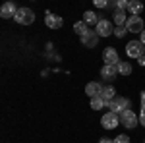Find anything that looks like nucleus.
Segmentation results:
<instances>
[{
    "instance_id": "f257e3e1",
    "label": "nucleus",
    "mask_w": 145,
    "mask_h": 143,
    "mask_svg": "<svg viewBox=\"0 0 145 143\" xmlns=\"http://www.w3.org/2000/svg\"><path fill=\"white\" fill-rule=\"evenodd\" d=\"M14 20H16V23H20V25H31L35 22V14L29 8H20Z\"/></svg>"
},
{
    "instance_id": "f03ea898",
    "label": "nucleus",
    "mask_w": 145,
    "mask_h": 143,
    "mask_svg": "<svg viewBox=\"0 0 145 143\" xmlns=\"http://www.w3.org/2000/svg\"><path fill=\"white\" fill-rule=\"evenodd\" d=\"M126 29H128V33H143L145 27H143V20L139 18V16H130L128 18V22H126Z\"/></svg>"
},
{
    "instance_id": "7ed1b4c3",
    "label": "nucleus",
    "mask_w": 145,
    "mask_h": 143,
    "mask_svg": "<svg viewBox=\"0 0 145 143\" xmlns=\"http://www.w3.org/2000/svg\"><path fill=\"white\" fill-rule=\"evenodd\" d=\"M106 106H108V108H110V112H114V114H122L124 110L130 108V101L126 99V97H116V99L110 101Z\"/></svg>"
},
{
    "instance_id": "20e7f679",
    "label": "nucleus",
    "mask_w": 145,
    "mask_h": 143,
    "mask_svg": "<svg viewBox=\"0 0 145 143\" xmlns=\"http://www.w3.org/2000/svg\"><path fill=\"white\" fill-rule=\"evenodd\" d=\"M126 52L132 58H141L145 54V44L141 41H130V43L126 44Z\"/></svg>"
},
{
    "instance_id": "39448f33",
    "label": "nucleus",
    "mask_w": 145,
    "mask_h": 143,
    "mask_svg": "<svg viewBox=\"0 0 145 143\" xmlns=\"http://www.w3.org/2000/svg\"><path fill=\"white\" fill-rule=\"evenodd\" d=\"M120 124L126 126V128H135V126L139 124V118L135 116V112H132V110L128 108L120 114Z\"/></svg>"
},
{
    "instance_id": "423d86ee",
    "label": "nucleus",
    "mask_w": 145,
    "mask_h": 143,
    "mask_svg": "<svg viewBox=\"0 0 145 143\" xmlns=\"http://www.w3.org/2000/svg\"><path fill=\"white\" fill-rule=\"evenodd\" d=\"M101 124H103L105 130H114V128L120 124V118H118V114H114V112H105V116L101 118Z\"/></svg>"
},
{
    "instance_id": "0eeeda50",
    "label": "nucleus",
    "mask_w": 145,
    "mask_h": 143,
    "mask_svg": "<svg viewBox=\"0 0 145 143\" xmlns=\"http://www.w3.org/2000/svg\"><path fill=\"white\" fill-rule=\"evenodd\" d=\"M103 60H105V64H110V66H118V62H120V56L116 52V48H105V52H103Z\"/></svg>"
},
{
    "instance_id": "6e6552de",
    "label": "nucleus",
    "mask_w": 145,
    "mask_h": 143,
    "mask_svg": "<svg viewBox=\"0 0 145 143\" xmlns=\"http://www.w3.org/2000/svg\"><path fill=\"white\" fill-rule=\"evenodd\" d=\"M97 35L99 37H108V35H114V29H112V23L108 22V20H101L99 23H97Z\"/></svg>"
},
{
    "instance_id": "1a4fd4ad",
    "label": "nucleus",
    "mask_w": 145,
    "mask_h": 143,
    "mask_svg": "<svg viewBox=\"0 0 145 143\" xmlns=\"http://www.w3.org/2000/svg\"><path fill=\"white\" fill-rule=\"evenodd\" d=\"M45 23H46V27H50V29H60V27L64 25V20H62L60 16H54L52 12H46Z\"/></svg>"
},
{
    "instance_id": "9d476101",
    "label": "nucleus",
    "mask_w": 145,
    "mask_h": 143,
    "mask_svg": "<svg viewBox=\"0 0 145 143\" xmlns=\"http://www.w3.org/2000/svg\"><path fill=\"white\" fill-rule=\"evenodd\" d=\"M18 10H20V8H16L14 2H6V4H2V8H0V16H2V18H16Z\"/></svg>"
},
{
    "instance_id": "9b49d317",
    "label": "nucleus",
    "mask_w": 145,
    "mask_h": 143,
    "mask_svg": "<svg viewBox=\"0 0 145 143\" xmlns=\"http://www.w3.org/2000/svg\"><path fill=\"white\" fill-rule=\"evenodd\" d=\"M101 91H103V85L97 83V81H89L87 85H85V93L89 95V99H95V97H99Z\"/></svg>"
},
{
    "instance_id": "f8f14e48",
    "label": "nucleus",
    "mask_w": 145,
    "mask_h": 143,
    "mask_svg": "<svg viewBox=\"0 0 145 143\" xmlns=\"http://www.w3.org/2000/svg\"><path fill=\"white\" fill-rule=\"evenodd\" d=\"M81 43H83V46H89V48L97 46V43H99V35H97V31H89L87 35H83V37H81Z\"/></svg>"
},
{
    "instance_id": "ddd939ff",
    "label": "nucleus",
    "mask_w": 145,
    "mask_h": 143,
    "mask_svg": "<svg viewBox=\"0 0 145 143\" xmlns=\"http://www.w3.org/2000/svg\"><path fill=\"white\" fill-rule=\"evenodd\" d=\"M101 76L105 77V79H114V77L118 76V68L110 66V64H105V66L101 68Z\"/></svg>"
},
{
    "instance_id": "4468645a",
    "label": "nucleus",
    "mask_w": 145,
    "mask_h": 143,
    "mask_svg": "<svg viewBox=\"0 0 145 143\" xmlns=\"http://www.w3.org/2000/svg\"><path fill=\"white\" fill-rule=\"evenodd\" d=\"M99 97H101L103 101H105L106 104H108L110 101H114V99H116V89L112 87V85H108V87H105L103 91H101V95H99Z\"/></svg>"
},
{
    "instance_id": "2eb2a0df",
    "label": "nucleus",
    "mask_w": 145,
    "mask_h": 143,
    "mask_svg": "<svg viewBox=\"0 0 145 143\" xmlns=\"http://www.w3.org/2000/svg\"><path fill=\"white\" fill-rule=\"evenodd\" d=\"M128 10L132 16H139L141 10H143V4L139 2V0H130V4H128Z\"/></svg>"
},
{
    "instance_id": "dca6fc26",
    "label": "nucleus",
    "mask_w": 145,
    "mask_h": 143,
    "mask_svg": "<svg viewBox=\"0 0 145 143\" xmlns=\"http://www.w3.org/2000/svg\"><path fill=\"white\" fill-rule=\"evenodd\" d=\"M74 31H76L79 37H83V35L89 33V25L85 22H78V23H74Z\"/></svg>"
},
{
    "instance_id": "f3484780",
    "label": "nucleus",
    "mask_w": 145,
    "mask_h": 143,
    "mask_svg": "<svg viewBox=\"0 0 145 143\" xmlns=\"http://www.w3.org/2000/svg\"><path fill=\"white\" fill-rule=\"evenodd\" d=\"M83 22L87 23V25H97L101 20L97 18V14H95V12H85V14H83Z\"/></svg>"
},
{
    "instance_id": "a211bd4d",
    "label": "nucleus",
    "mask_w": 145,
    "mask_h": 143,
    "mask_svg": "<svg viewBox=\"0 0 145 143\" xmlns=\"http://www.w3.org/2000/svg\"><path fill=\"white\" fill-rule=\"evenodd\" d=\"M114 22H116V27H126V22H128V18H126V14L120 10L114 12Z\"/></svg>"
},
{
    "instance_id": "6ab92c4d",
    "label": "nucleus",
    "mask_w": 145,
    "mask_h": 143,
    "mask_svg": "<svg viewBox=\"0 0 145 143\" xmlns=\"http://www.w3.org/2000/svg\"><path fill=\"white\" fill-rule=\"evenodd\" d=\"M116 68H118V74H120V76H130V74H132V64H130V62H122V60H120Z\"/></svg>"
},
{
    "instance_id": "aec40b11",
    "label": "nucleus",
    "mask_w": 145,
    "mask_h": 143,
    "mask_svg": "<svg viewBox=\"0 0 145 143\" xmlns=\"http://www.w3.org/2000/svg\"><path fill=\"white\" fill-rule=\"evenodd\" d=\"M105 106H106V103L101 99V97H95V99H91V108L99 110V108H105Z\"/></svg>"
},
{
    "instance_id": "412c9836",
    "label": "nucleus",
    "mask_w": 145,
    "mask_h": 143,
    "mask_svg": "<svg viewBox=\"0 0 145 143\" xmlns=\"http://www.w3.org/2000/svg\"><path fill=\"white\" fill-rule=\"evenodd\" d=\"M128 4H130V0H116V10L124 12L126 8H128Z\"/></svg>"
},
{
    "instance_id": "4be33fe9",
    "label": "nucleus",
    "mask_w": 145,
    "mask_h": 143,
    "mask_svg": "<svg viewBox=\"0 0 145 143\" xmlns=\"http://www.w3.org/2000/svg\"><path fill=\"white\" fill-rule=\"evenodd\" d=\"M126 33H128V29H126V27H114V35H116L118 39H122Z\"/></svg>"
},
{
    "instance_id": "5701e85b",
    "label": "nucleus",
    "mask_w": 145,
    "mask_h": 143,
    "mask_svg": "<svg viewBox=\"0 0 145 143\" xmlns=\"http://www.w3.org/2000/svg\"><path fill=\"white\" fill-rule=\"evenodd\" d=\"M114 143H130V137L126 133H120L118 137H114Z\"/></svg>"
},
{
    "instance_id": "b1692460",
    "label": "nucleus",
    "mask_w": 145,
    "mask_h": 143,
    "mask_svg": "<svg viewBox=\"0 0 145 143\" xmlns=\"http://www.w3.org/2000/svg\"><path fill=\"white\" fill-rule=\"evenodd\" d=\"M95 6H97V8H106L108 2H106V0H95Z\"/></svg>"
},
{
    "instance_id": "393cba45",
    "label": "nucleus",
    "mask_w": 145,
    "mask_h": 143,
    "mask_svg": "<svg viewBox=\"0 0 145 143\" xmlns=\"http://www.w3.org/2000/svg\"><path fill=\"white\" fill-rule=\"evenodd\" d=\"M139 120H145V106H141V112H139Z\"/></svg>"
},
{
    "instance_id": "a878e982",
    "label": "nucleus",
    "mask_w": 145,
    "mask_h": 143,
    "mask_svg": "<svg viewBox=\"0 0 145 143\" xmlns=\"http://www.w3.org/2000/svg\"><path fill=\"white\" fill-rule=\"evenodd\" d=\"M99 143H114V139H108V137H103Z\"/></svg>"
},
{
    "instance_id": "bb28decb",
    "label": "nucleus",
    "mask_w": 145,
    "mask_h": 143,
    "mask_svg": "<svg viewBox=\"0 0 145 143\" xmlns=\"http://www.w3.org/2000/svg\"><path fill=\"white\" fill-rule=\"evenodd\" d=\"M137 62H139V66H145V54L141 58H137Z\"/></svg>"
},
{
    "instance_id": "cd10ccee",
    "label": "nucleus",
    "mask_w": 145,
    "mask_h": 143,
    "mask_svg": "<svg viewBox=\"0 0 145 143\" xmlns=\"http://www.w3.org/2000/svg\"><path fill=\"white\" fill-rule=\"evenodd\" d=\"M141 106H145V91H141Z\"/></svg>"
},
{
    "instance_id": "c85d7f7f",
    "label": "nucleus",
    "mask_w": 145,
    "mask_h": 143,
    "mask_svg": "<svg viewBox=\"0 0 145 143\" xmlns=\"http://www.w3.org/2000/svg\"><path fill=\"white\" fill-rule=\"evenodd\" d=\"M139 41H141V43L145 44V31H143V33H141V39H139Z\"/></svg>"
},
{
    "instance_id": "c756f323",
    "label": "nucleus",
    "mask_w": 145,
    "mask_h": 143,
    "mask_svg": "<svg viewBox=\"0 0 145 143\" xmlns=\"http://www.w3.org/2000/svg\"><path fill=\"white\" fill-rule=\"evenodd\" d=\"M139 124H141V126H145V120H139Z\"/></svg>"
},
{
    "instance_id": "7c9ffc66",
    "label": "nucleus",
    "mask_w": 145,
    "mask_h": 143,
    "mask_svg": "<svg viewBox=\"0 0 145 143\" xmlns=\"http://www.w3.org/2000/svg\"><path fill=\"white\" fill-rule=\"evenodd\" d=\"M143 143H145V141H143Z\"/></svg>"
}]
</instances>
